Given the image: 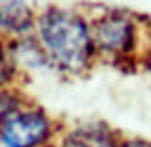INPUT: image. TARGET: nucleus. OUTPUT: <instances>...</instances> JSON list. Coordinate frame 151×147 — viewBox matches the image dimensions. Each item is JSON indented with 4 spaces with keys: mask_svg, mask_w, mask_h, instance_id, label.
Returning <instances> with one entry per match:
<instances>
[{
    "mask_svg": "<svg viewBox=\"0 0 151 147\" xmlns=\"http://www.w3.org/2000/svg\"><path fill=\"white\" fill-rule=\"evenodd\" d=\"M15 109H17V99L11 93H2V90H0V122L9 114H13Z\"/></svg>",
    "mask_w": 151,
    "mask_h": 147,
    "instance_id": "obj_7",
    "label": "nucleus"
},
{
    "mask_svg": "<svg viewBox=\"0 0 151 147\" xmlns=\"http://www.w3.org/2000/svg\"><path fill=\"white\" fill-rule=\"evenodd\" d=\"M48 57L67 71H80L92 55V38L78 15L61 9H48L38 23Z\"/></svg>",
    "mask_w": 151,
    "mask_h": 147,
    "instance_id": "obj_1",
    "label": "nucleus"
},
{
    "mask_svg": "<svg viewBox=\"0 0 151 147\" xmlns=\"http://www.w3.org/2000/svg\"><path fill=\"white\" fill-rule=\"evenodd\" d=\"M103 50L124 55L134 46V25L122 11H109L103 19L94 23V38Z\"/></svg>",
    "mask_w": 151,
    "mask_h": 147,
    "instance_id": "obj_3",
    "label": "nucleus"
},
{
    "mask_svg": "<svg viewBox=\"0 0 151 147\" xmlns=\"http://www.w3.org/2000/svg\"><path fill=\"white\" fill-rule=\"evenodd\" d=\"M34 13L25 2H0V27L9 32H27Z\"/></svg>",
    "mask_w": 151,
    "mask_h": 147,
    "instance_id": "obj_4",
    "label": "nucleus"
},
{
    "mask_svg": "<svg viewBox=\"0 0 151 147\" xmlns=\"http://www.w3.org/2000/svg\"><path fill=\"white\" fill-rule=\"evenodd\" d=\"M63 147H116L105 126H82L73 130Z\"/></svg>",
    "mask_w": 151,
    "mask_h": 147,
    "instance_id": "obj_5",
    "label": "nucleus"
},
{
    "mask_svg": "<svg viewBox=\"0 0 151 147\" xmlns=\"http://www.w3.org/2000/svg\"><path fill=\"white\" fill-rule=\"evenodd\" d=\"M50 124L42 112H15L0 122V141L4 147H38L46 141Z\"/></svg>",
    "mask_w": 151,
    "mask_h": 147,
    "instance_id": "obj_2",
    "label": "nucleus"
},
{
    "mask_svg": "<svg viewBox=\"0 0 151 147\" xmlns=\"http://www.w3.org/2000/svg\"><path fill=\"white\" fill-rule=\"evenodd\" d=\"M122 147H151V145H147V143H143V141H130V143H126V145H122Z\"/></svg>",
    "mask_w": 151,
    "mask_h": 147,
    "instance_id": "obj_8",
    "label": "nucleus"
},
{
    "mask_svg": "<svg viewBox=\"0 0 151 147\" xmlns=\"http://www.w3.org/2000/svg\"><path fill=\"white\" fill-rule=\"evenodd\" d=\"M13 76V63L9 59V55L4 53L2 44H0V86H4Z\"/></svg>",
    "mask_w": 151,
    "mask_h": 147,
    "instance_id": "obj_6",
    "label": "nucleus"
}]
</instances>
